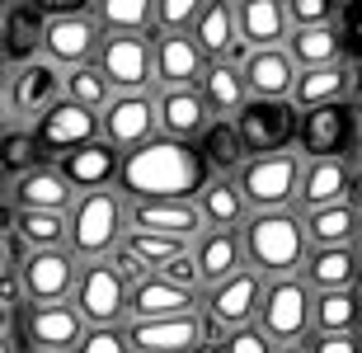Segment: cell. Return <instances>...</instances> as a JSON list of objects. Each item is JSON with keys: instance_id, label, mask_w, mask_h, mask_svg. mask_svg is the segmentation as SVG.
<instances>
[{"instance_id": "8", "label": "cell", "mask_w": 362, "mask_h": 353, "mask_svg": "<svg viewBox=\"0 0 362 353\" xmlns=\"http://www.w3.org/2000/svg\"><path fill=\"white\" fill-rule=\"evenodd\" d=\"M240 141L255 156H282V151H301V109L292 99H250L235 118Z\"/></svg>"}, {"instance_id": "28", "label": "cell", "mask_w": 362, "mask_h": 353, "mask_svg": "<svg viewBox=\"0 0 362 353\" xmlns=\"http://www.w3.org/2000/svg\"><path fill=\"white\" fill-rule=\"evenodd\" d=\"M193 259H198L202 283H207V287L226 283V278H235V273H245V269H250L240 231H207L198 245H193Z\"/></svg>"}, {"instance_id": "16", "label": "cell", "mask_w": 362, "mask_h": 353, "mask_svg": "<svg viewBox=\"0 0 362 353\" xmlns=\"http://www.w3.org/2000/svg\"><path fill=\"white\" fill-rule=\"evenodd\" d=\"M358 137V118L349 104H325V109L301 113V156L306 165L315 161H344Z\"/></svg>"}, {"instance_id": "31", "label": "cell", "mask_w": 362, "mask_h": 353, "mask_svg": "<svg viewBox=\"0 0 362 353\" xmlns=\"http://www.w3.org/2000/svg\"><path fill=\"white\" fill-rule=\"evenodd\" d=\"M349 203V165L344 161H315L306 165V179H301V198H296V212H320V207H339Z\"/></svg>"}, {"instance_id": "35", "label": "cell", "mask_w": 362, "mask_h": 353, "mask_svg": "<svg viewBox=\"0 0 362 353\" xmlns=\"http://www.w3.org/2000/svg\"><path fill=\"white\" fill-rule=\"evenodd\" d=\"M287 52L301 71H325V66H344V28L325 24V28H292Z\"/></svg>"}, {"instance_id": "19", "label": "cell", "mask_w": 362, "mask_h": 353, "mask_svg": "<svg viewBox=\"0 0 362 353\" xmlns=\"http://www.w3.org/2000/svg\"><path fill=\"white\" fill-rule=\"evenodd\" d=\"M136 353H193L207 344V316H170V320H127Z\"/></svg>"}, {"instance_id": "33", "label": "cell", "mask_w": 362, "mask_h": 353, "mask_svg": "<svg viewBox=\"0 0 362 353\" xmlns=\"http://www.w3.org/2000/svg\"><path fill=\"white\" fill-rule=\"evenodd\" d=\"M202 161H207V170L221 179H240V170L250 165V151H245L240 141V127H235V118H216L207 132H202L198 141Z\"/></svg>"}, {"instance_id": "42", "label": "cell", "mask_w": 362, "mask_h": 353, "mask_svg": "<svg viewBox=\"0 0 362 353\" xmlns=\"http://www.w3.org/2000/svg\"><path fill=\"white\" fill-rule=\"evenodd\" d=\"M202 10V0H156V24L160 33H198Z\"/></svg>"}, {"instance_id": "20", "label": "cell", "mask_w": 362, "mask_h": 353, "mask_svg": "<svg viewBox=\"0 0 362 353\" xmlns=\"http://www.w3.org/2000/svg\"><path fill=\"white\" fill-rule=\"evenodd\" d=\"M5 203L19 207V212H71L81 203V193L57 165H38L19 184H5Z\"/></svg>"}, {"instance_id": "24", "label": "cell", "mask_w": 362, "mask_h": 353, "mask_svg": "<svg viewBox=\"0 0 362 353\" xmlns=\"http://www.w3.org/2000/svg\"><path fill=\"white\" fill-rule=\"evenodd\" d=\"M57 170L76 184V193H104V189H118L122 151H113L108 141H94V146H81L76 156H66Z\"/></svg>"}, {"instance_id": "47", "label": "cell", "mask_w": 362, "mask_h": 353, "mask_svg": "<svg viewBox=\"0 0 362 353\" xmlns=\"http://www.w3.org/2000/svg\"><path fill=\"white\" fill-rule=\"evenodd\" d=\"M310 353H362L358 335H310Z\"/></svg>"}, {"instance_id": "48", "label": "cell", "mask_w": 362, "mask_h": 353, "mask_svg": "<svg viewBox=\"0 0 362 353\" xmlns=\"http://www.w3.org/2000/svg\"><path fill=\"white\" fill-rule=\"evenodd\" d=\"M339 28H344L349 38H358V42H362V5H349V10L339 14Z\"/></svg>"}, {"instance_id": "14", "label": "cell", "mask_w": 362, "mask_h": 353, "mask_svg": "<svg viewBox=\"0 0 362 353\" xmlns=\"http://www.w3.org/2000/svg\"><path fill=\"white\" fill-rule=\"evenodd\" d=\"M264 292H269V278L255 269L235 273L226 283H216L202 292V316L216 320V325L226 330H245V325H259V306H264Z\"/></svg>"}, {"instance_id": "11", "label": "cell", "mask_w": 362, "mask_h": 353, "mask_svg": "<svg viewBox=\"0 0 362 353\" xmlns=\"http://www.w3.org/2000/svg\"><path fill=\"white\" fill-rule=\"evenodd\" d=\"M94 66L104 71L113 95H151L156 90V38H104Z\"/></svg>"}, {"instance_id": "6", "label": "cell", "mask_w": 362, "mask_h": 353, "mask_svg": "<svg viewBox=\"0 0 362 353\" xmlns=\"http://www.w3.org/2000/svg\"><path fill=\"white\" fill-rule=\"evenodd\" d=\"M301 179H306V156L282 151V156H255L240 170V189L255 212H296Z\"/></svg>"}, {"instance_id": "22", "label": "cell", "mask_w": 362, "mask_h": 353, "mask_svg": "<svg viewBox=\"0 0 362 353\" xmlns=\"http://www.w3.org/2000/svg\"><path fill=\"white\" fill-rule=\"evenodd\" d=\"M156 104H160V132L175 137V141H193L198 146L202 132L216 122L202 90H156Z\"/></svg>"}, {"instance_id": "13", "label": "cell", "mask_w": 362, "mask_h": 353, "mask_svg": "<svg viewBox=\"0 0 362 353\" xmlns=\"http://www.w3.org/2000/svg\"><path fill=\"white\" fill-rule=\"evenodd\" d=\"M33 137H38V151L47 165H62L66 156H76L81 146H94V141H104V127H99V113L81 109V104H71V99H62L47 118L33 127Z\"/></svg>"}, {"instance_id": "46", "label": "cell", "mask_w": 362, "mask_h": 353, "mask_svg": "<svg viewBox=\"0 0 362 353\" xmlns=\"http://www.w3.org/2000/svg\"><path fill=\"white\" fill-rule=\"evenodd\" d=\"M221 353H278V344H273L259 325H245V330H230L226 335Z\"/></svg>"}, {"instance_id": "41", "label": "cell", "mask_w": 362, "mask_h": 353, "mask_svg": "<svg viewBox=\"0 0 362 353\" xmlns=\"http://www.w3.org/2000/svg\"><path fill=\"white\" fill-rule=\"evenodd\" d=\"M66 99L71 104H81L90 113H104L113 104V85L104 81V71L99 66H81V71H66Z\"/></svg>"}, {"instance_id": "39", "label": "cell", "mask_w": 362, "mask_h": 353, "mask_svg": "<svg viewBox=\"0 0 362 353\" xmlns=\"http://www.w3.org/2000/svg\"><path fill=\"white\" fill-rule=\"evenodd\" d=\"M362 297L358 292H315V335H358Z\"/></svg>"}, {"instance_id": "30", "label": "cell", "mask_w": 362, "mask_h": 353, "mask_svg": "<svg viewBox=\"0 0 362 353\" xmlns=\"http://www.w3.org/2000/svg\"><path fill=\"white\" fill-rule=\"evenodd\" d=\"M358 273H362L358 250H310L301 278L310 292H358Z\"/></svg>"}, {"instance_id": "44", "label": "cell", "mask_w": 362, "mask_h": 353, "mask_svg": "<svg viewBox=\"0 0 362 353\" xmlns=\"http://www.w3.org/2000/svg\"><path fill=\"white\" fill-rule=\"evenodd\" d=\"M287 19H292V28H325V24H339L334 5H325V0H287Z\"/></svg>"}, {"instance_id": "21", "label": "cell", "mask_w": 362, "mask_h": 353, "mask_svg": "<svg viewBox=\"0 0 362 353\" xmlns=\"http://www.w3.org/2000/svg\"><path fill=\"white\" fill-rule=\"evenodd\" d=\"M127 221H132V231L170 236V241H184V245H198L207 236L198 203H127Z\"/></svg>"}, {"instance_id": "3", "label": "cell", "mask_w": 362, "mask_h": 353, "mask_svg": "<svg viewBox=\"0 0 362 353\" xmlns=\"http://www.w3.org/2000/svg\"><path fill=\"white\" fill-rule=\"evenodd\" d=\"M127 231H132V221H127V198H122L118 189L81 193V203L71 207V255L81 259V264L113 259Z\"/></svg>"}, {"instance_id": "5", "label": "cell", "mask_w": 362, "mask_h": 353, "mask_svg": "<svg viewBox=\"0 0 362 353\" xmlns=\"http://www.w3.org/2000/svg\"><path fill=\"white\" fill-rule=\"evenodd\" d=\"M259 330L278 349L310 344V335H315V292L306 287V278H278V283H269L264 306H259Z\"/></svg>"}, {"instance_id": "12", "label": "cell", "mask_w": 362, "mask_h": 353, "mask_svg": "<svg viewBox=\"0 0 362 353\" xmlns=\"http://www.w3.org/2000/svg\"><path fill=\"white\" fill-rule=\"evenodd\" d=\"M81 273H85V264L71 250H38V255H28V264L19 269L28 306H66V301H76Z\"/></svg>"}, {"instance_id": "25", "label": "cell", "mask_w": 362, "mask_h": 353, "mask_svg": "<svg viewBox=\"0 0 362 353\" xmlns=\"http://www.w3.org/2000/svg\"><path fill=\"white\" fill-rule=\"evenodd\" d=\"M193 311H202V297L175 287L160 273H151L132 287V320H170V316H193Z\"/></svg>"}, {"instance_id": "34", "label": "cell", "mask_w": 362, "mask_h": 353, "mask_svg": "<svg viewBox=\"0 0 362 353\" xmlns=\"http://www.w3.org/2000/svg\"><path fill=\"white\" fill-rule=\"evenodd\" d=\"M202 99L216 118H240V109L250 104V85H245V66L235 62H212L207 76H202Z\"/></svg>"}, {"instance_id": "15", "label": "cell", "mask_w": 362, "mask_h": 353, "mask_svg": "<svg viewBox=\"0 0 362 353\" xmlns=\"http://www.w3.org/2000/svg\"><path fill=\"white\" fill-rule=\"evenodd\" d=\"M90 335V320L66 306H28L24 311V353H76Z\"/></svg>"}, {"instance_id": "4", "label": "cell", "mask_w": 362, "mask_h": 353, "mask_svg": "<svg viewBox=\"0 0 362 353\" xmlns=\"http://www.w3.org/2000/svg\"><path fill=\"white\" fill-rule=\"evenodd\" d=\"M66 99V71L38 57L5 76V127H38Z\"/></svg>"}, {"instance_id": "50", "label": "cell", "mask_w": 362, "mask_h": 353, "mask_svg": "<svg viewBox=\"0 0 362 353\" xmlns=\"http://www.w3.org/2000/svg\"><path fill=\"white\" fill-rule=\"evenodd\" d=\"M278 353H310V349H306V344H301V349H278Z\"/></svg>"}, {"instance_id": "1", "label": "cell", "mask_w": 362, "mask_h": 353, "mask_svg": "<svg viewBox=\"0 0 362 353\" xmlns=\"http://www.w3.org/2000/svg\"><path fill=\"white\" fill-rule=\"evenodd\" d=\"M212 184V170L193 141L156 137L151 146L122 156L118 193L127 203H198Z\"/></svg>"}, {"instance_id": "45", "label": "cell", "mask_w": 362, "mask_h": 353, "mask_svg": "<svg viewBox=\"0 0 362 353\" xmlns=\"http://www.w3.org/2000/svg\"><path fill=\"white\" fill-rule=\"evenodd\" d=\"M160 278H170L175 287H184V292H193V297H202V292H207V283H202V269H198V259H193V250H188V255H179L175 264L160 273Z\"/></svg>"}, {"instance_id": "9", "label": "cell", "mask_w": 362, "mask_h": 353, "mask_svg": "<svg viewBox=\"0 0 362 353\" xmlns=\"http://www.w3.org/2000/svg\"><path fill=\"white\" fill-rule=\"evenodd\" d=\"M76 311L90 325H127L132 320V283L118 273L113 259L85 264L81 287H76Z\"/></svg>"}, {"instance_id": "7", "label": "cell", "mask_w": 362, "mask_h": 353, "mask_svg": "<svg viewBox=\"0 0 362 353\" xmlns=\"http://www.w3.org/2000/svg\"><path fill=\"white\" fill-rule=\"evenodd\" d=\"M47 10V38H42V57L57 62L62 71L94 66L104 52V28L94 19V10H71V5H42Z\"/></svg>"}, {"instance_id": "38", "label": "cell", "mask_w": 362, "mask_h": 353, "mask_svg": "<svg viewBox=\"0 0 362 353\" xmlns=\"http://www.w3.org/2000/svg\"><path fill=\"white\" fill-rule=\"evenodd\" d=\"M344 95H349V71L325 66V71H301L292 104L301 113H310V109H325V104H344Z\"/></svg>"}, {"instance_id": "37", "label": "cell", "mask_w": 362, "mask_h": 353, "mask_svg": "<svg viewBox=\"0 0 362 353\" xmlns=\"http://www.w3.org/2000/svg\"><path fill=\"white\" fill-rule=\"evenodd\" d=\"M14 231L33 255L38 250H71V212H19Z\"/></svg>"}, {"instance_id": "40", "label": "cell", "mask_w": 362, "mask_h": 353, "mask_svg": "<svg viewBox=\"0 0 362 353\" xmlns=\"http://www.w3.org/2000/svg\"><path fill=\"white\" fill-rule=\"evenodd\" d=\"M42 161L38 151V137H33V127H5V137H0V170H5V184H19L24 175H33Z\"/></svg>"}, {"instance_id": "49", "label": "cell", "mask_w": 362, "mask_h": 353, "mask_svg": "<svg viewBox=\"0 0 362 353\" xmlns=\"http://www.w3.org/2000/svg\"><path fill=\"white\" fill-rule=\"evenodd\" d=\"M193 353H221V344H202V349H193Z\"/></svg>"}, {"instance_id": "10", "label": "cell", "mask_w": 362, "mask_h": 353, "mask_svg": "<svg viewBox=\"0 0 362 353\" xmlns=\"http://www.w3.org/2000/svg\"><path fill=\"white\" fill-rule=\"evenodd\" d=\"M99 127H104V141L122 156L151 146L160 132V104H156V90L151 95H113L104 113H99Z\"/></svg>"}, {"instance_id": "26", "label": "cell", "mask_w": 362, "mask_h": 353, "mask_svg": "<svg viewBox=\"0 0 362 353\" xmlns=\"http://www.w3.org/2000/svg\"><path fill=\"white\" fill-rule=\"evenodd\" d=\"M235 14H240V38L255 52L287 47V38H292V19H287V5L282 0H240Z\"/></svg>"}, {"instance_id": "27", "label": "cell", "mask_w": 362, "mask_h": 353, "mask_svg": "<svg viewBox=\"0 0 362 353\" xmlns=\"http://www.w3.org/2000/svg\"><path fill=\"white\" fill-rule=\"evenodd\" d=\"M198 207H202L207 231H245L250 217H255V207H250V198H245L240 179H221V175H212V184H207L202 198H198Z\"/></svg>"}, {"instance_id": "32", "label": "cell", "mask_w": 362, "mask_h": 353, "mask_svg": "<svg viewBox=\"0 0 362 353\" xmlns=\"http://www.w3.org/2000/svg\"><path fill=\"white\" fill-rule=\"evenodd\" d=\"M104 38H160V24H156V5L146 0H99L90 5Z\"/></svg>"}, {"instance_id": "2", "label": "cell", "mask_w": 362, "mask_h": 353, "mask_svg": "<svg viewBox=\"0 0 362 353\" xmlns=\"http://www.w3.org/2000/svg\"><path fill=\"white\" fill-rule=\"evenodd\" d=\"M245 241V259L250 269L264 273L269 283L278 278H301L310 259V241L306 226H301V212H255L250 226L240 231Z\"/></svg>"}, {"instance_id": "36", "label": "cell", "mask_w": 362, "mask_h": 353, "mask_svg": "<svg viewBox=\"0 0 362 353\" xmlns=\"http://www.w3.org/2000/svg\"><path fill=\"white\" fill-rule=\"evenodd\" d=\"M198 47L207 52V62H230V52L240 47V14L235 5L226 0H212L207 10H202V24H198Z\"/></svg>"}, {"instance_id": "17", "label": "cell", "mask_w": 362, "mask_h": 353, "mask_svg": "<svg viewBox=\"0 0 362 353\" xmlns=\"http://www.w3.org/2000/svg\"><path fill=\"white\" fill-rule=\"evenodd\" d=\"M42 38H47V10H42V5L10 0V5L0 10V57L10 62V71L38 62Z\"/></svg>"}, {"instance_id": "18", "label": "cell", "mask_w": 362, "mask_h": 353, "mask_svg": "<svg viewBox=\"0 0 362 353\" xmlns=\"http://www.w3.org/2000/svg\"><path fill=\"white\" fill-rule=\"evenodd\" d=\"M207 66L212 62L193 33H160L156 38V90H198Z\"/></svg>"}, {"instance_id": "29", "label": "cell", "mask_w": 362, "mask_h": 353, "mask_svg": "<svg viewBox=\"0 0 362 353\" xmlns=\"http://www.w3.org/2000/svg\"><path fill=\"white\" fill-rule=\"evenodd\" d=\"M301 226H306L310 250H358V236H362V217H358V207H353V203L306 212Z\"/></svg>"}, {"instance_id": "23", "label": "cell", "mask_w": 362, "mask_h": 353, "mask_svg": "<svg viewBox=\"0 0 362 353\" xmlns=\"http://www.w3.org/2000/svg\"><path fill=\"white\" fill-rule=\"evenodd\" d=\"M296 81H301V66L292 62L287 47H269V52H250L245 62V85H250V99H292Z\"/></svg>"}, {"instance_id": "43", "label": "cell", "mask_w": 362, "mask_h": 353, "mask_svg": "<svg viewBox=\"0 0 362 353\" xmlns=\"http://www.w3.org/2000/svg\"><path fill=\"white\" fill-rule=\"evenodd\" d=\"M76 353H136V349H132L127 325H90V335H85V344Z\"/></svg>"}]
</instances>
